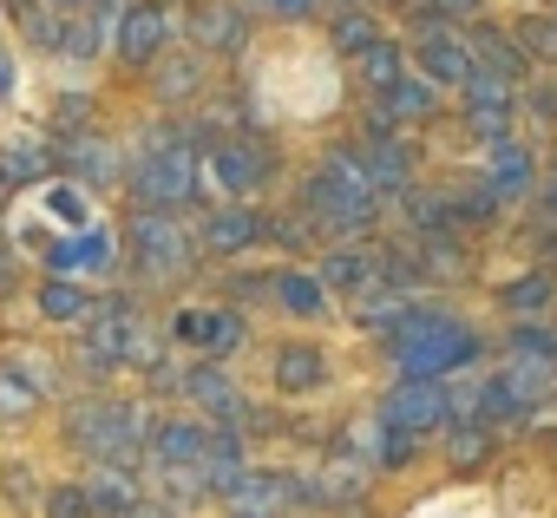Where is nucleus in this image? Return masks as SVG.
Returning <instances> with one entry per match:
<instances>
[{"instance_id":"20e7f679","label":"nucleus","mask_w":557,"mask_h":518,"mask_svg":"<svg viewBox=\"0 0 557 518\" xmlns=\"http://www.w3.org/2000/svg\"><path fill=\"white\" fill-rule=\"evenodd\" d=\"M550 387H557V368H550V361L511 355V361L479 387V414H485L492 427H505V420H531V414L550 400Z\"/></svg>"},{"instance_id":"7c9ffc66","label":"nucleus","mask_w":557,"mask_h":518,"mask_svg":"<svg viewBox=\"0 0 557 518\" xmlns=\"http://www.w3.org/2000/svg\"><path fill=\"white\" fill-rule=\"evenodd\" d=\"M66 158H73V171H79V177H92V184H112V177H119V164H112V145H99V138H79Z\"/></svg>"},{"instance_id":"f03ea898","label":"nucleus","mask_w":557,"mask_h":518,"mask_svg":"<svg viewBox=\"0 0 557 518\" xmlns=\"http://www.w3.org/2000/svg\"><path fill=\"white\" fill-rule=\"evenodd\" d=\"M394 374H420V381H446V374H466L479 361V335L453 316H433V309H407L394 322Z\"/></svg>"},{"instance_id":"79ce46f5","label":"nucleus","mask_w":557,"mask_h":518,"mask_svg":"<svg viewBox=\"0 0 557 518\" xmlns=\"http://www.w3.org/2000/svg\"><path fill=\"white\" fill-rule=\"evenodd\" d=\"M0 92H14V73H8V60H0Z\"/></svg>"},{"instance_id":"72a5a7b5","label":"nucleus","mask_w":557,"mask_h":518,"mask_svg":"<svg viewBox=\"0 0 557 518\" xmlns=\"http://www.w3.org/2000/svg\"><path fill=\"white\" fill-rule=\"evenodd\" d=\"M374 40H381V34H374V21H368L361 8H348V14H335V47H342V53H368Z\"/></svg>"},{"instance_id":"f8f14e48","label":"nucleus","mask_w":557,"mask_h":518,"mask_svg":"<svg viewBox=\"0 0 557 518\" xmlns=\"http://www.w3.org/2000/svg\"><path fill=\"white\" fill-rule=\"evenodd\" d=\"M210 171H216V184L236 190V197H256V190L275 177L269 151H262V145H243V138H223V145L210 151Z\"/></svg>"},{"instance_id":"f257e3e1","label":"nucleus","mask_w":557,"mask_h":518,"mask_svg":"<svg viewBox=\"0 0 557 518\" xmlns=\"http://www.w3.org/2000/svg\"><path fill=\"white\" fill-rule=\"evenodd\" d=\"M302 203H309V217H315L322 230H335V236H361V230H374V217H381V190H374V177H368V164H361L355 151H329V158L302 177Z\"/></svg>"},{"instance_id":"1a4fd4ad","label":"nucleus","mask_w":557,"mask_h":518,"mask_svg":"<svg viewBox=\"0 0 557 518\" xmlns=\"http://www.w3.org/2000/svg\"><path fill=\"white\" fill-rule=\"evenodd\" d=\"M420 73L433 79V86H472V73H479V60H472V40L466 34H453V27H426V40H420Z\"/></svg>"},{"instance_id":"37998d69","label":"nucleus","mask_w":557,"mask_h":518,"mask_svg":"<svg viewBox=\"0 0 557 518\" xmlns=\"http://www.w3.org/2000/svg\"><path fill=\"white\" fill-rule=\"evenodd\" d=\"M322 8H329V0H322ZM342 8H368V0H342Z\"/></svg>"},{"instance_id":"dca6fc26","label":"nucleus","mask_w":557,"mask_h":518,"mask_svg":"<svg viewBox=\"0 0 557 518\" xmlns=\"http://www.w3.org/2000/svg\"><path fill=\"white\" fill-rule=\"evenodd\" d=\"M190 40L203 53H236L249 40V21H243V8H230V0H197L190 8Z\"/></svg>"},{"instance_id":"412c9836","label":"nucleus","mask_w":557,"mask_h":518,"mask_svg":"<svg viewBox=\"0 0 557 518\" xmlns=\"http://www.w3.org/2000/svg\"><path fill=\"white\" fill-rule=\"evenodd\" d=\"M472 40V60H479V73H498V79H524V47H518V34H492V27H479V34H466Z\"/></svg>"},{"instance_id":"c9c22d12","label":"nucleus","mask_w":557,"mask_h":518,"mask_svg":"<svg viewBox=\"0 0 557 518\" xmlns=\"http://www.w3.org/2000/svg\"><path fill=\"white\" fill-rule=\"evenodd\" d=\"M243 14H269V21H309L322 0H236Z\"/></svg>"},{"instance_id":"4be33fe9","label":"nucleus","mask_w":557,"mask_h":518,"mask_svg":"<svg viewBox=\"0 0 557 518\" xmlns=\"http://www.w3.org/2000/svg\"><path fill=\"white\" fill-rule=\"evenodd\" d=\"M275 387L283 394H315V387H329V355L322 348H283L275 355Z\"/></svg>"},{"instance_id":"0eeeda50","label":"nucleus","mask_w":557,"mask_h":518,"mask_svg":"<svg viewBox=\"0 0 557 518\" xmlns=\"http://www.w3.org/2000/svg\"><path fill=\"white\" fill-rule=\"evenodd\" d=\"M381 427L387 433H433V427H446V387L440 381H420V374H400L394 381V394H387V407H381Z\"/></svg>"},{"instance_id":"6e6552de","label":"nucleus","mask_w":557,"mask_h":518,"mask_svg":"<svg viewBox=\"0 0 557 518\" xmlns=\"http://www.w3.org/2000/svg\"><path fill=\"white\" fill-rule=\"evenodd\" d=\"M511 112H518V86L498 79V73H472V86H466V125H472L485 145L511 132Z\"/></svg>"},{"instance_id":"c03bdc74","label":"nucleus","mask_w":557,"mask_h":518,"mask_svg":"<svg viewBox=\"0 0 557 518\" xmlns=\"http://www.w3.org/2000/svg\"><path fill=\"white\" fill-rule=\"evenodd\" d=\"M0 276H8V249H0Z\"/></svg>"},{"instance_id":"6ab92c4d","label":"nucleus","mask_w":557,"mask_h":518,"mask_svg":"<svg viewBox=\"0 0 557 518\" xmlns=\"http://www.w3.org/2000/svg\"><path fill=\"white\" fill-rule=\"evenodd\" d=\"M485 190L498 203H518L531 190V151L511 145V138H492V151H485Z\"/></svg>"},{"instance_id":"b1692460","label":"nucleus","mask_w":557,"mask_h":518,"mask_svg":"<svg viewBox=\"0 0 557 518\" xmlns=\"http://www.w3.org/2000/svg\"><path fill=\"white\" fill-rule=\"evenodd\" d=\"M275 303H283L289 316H302V322H315L329 309V283L315 270H275Z\"/></svg>"},{"instance_id":"4468645a","label":"nucleus","mask_w":557,"mask_h":518,"mask_svg":"<svg viewBox=\"0 0 557 518\" xmlns=\"http://www.w3.org/2000/svg\"><path fill=\"white\" fill-rule=\"evenodd\" d=\"M243 518H283L296 505V479L289 472H243L230 492H223Z\"/></svg>"},{"instance_id":"393cba45","label":"nucleus","mask_w":557,"mask_h":518,"mask_svg":"<svg viewBox=\"0 0 557 518\" xmlns=\"http://www.w3.org/2000/svg\"><path fill=\"white\" fill-rule=\"evenodd\" d=\"M92 296L79 289V283H66V276H53V283H40V316L47 322H92Z\"/></svg>"},{"instance_id":"ea45409f","label":"nucleus","mask_w":557,"mask_h":518,"mask_svg":"<svg viewBox=\"0 0 557 518\" xmlns=\"http://www.w3.org/2000/svg\"><path fill=\"white\" fill-rule=\"evenodd\" d=\"M125 518H177V505H158V498H138Z\"/></svg>"},{"instance_id":"49530a36","label":"nucleus","mask_w":557,"mask_h":518,"mask_svg":"<svg viewBox=\"0 0 557 518\" xmlns=\"http://www.w3.org/2000/svg\"><path fill=\"white\" fill-rule=\"evenodd\" d=\"M550 210H557V184H550Z\"/></svg>"},{"instance_id":"bb28decb","label":"nucleus","mask_w":557,"mask_h":518,"mask_svg":"<svg viewBox=\"0 0 557 518\" xmlns=\"http://www.w3.org/2000/svg\"><path fill=\"white\" fill-rule=\"evenodd\" d=\"M361 164H368V177H374V190H407V164H413V158H407V145H394L387 132L374 138V151H368Z\"/></svg>"},{"instance_id":"7ed1b4c3","label":"nucleus","mask_w":557,"mask_h":518,"mask_svg":"<svg viewBox=\"0 0 557 518\" xmlns=\"http://www.w3.org/2000/svg\"><path fill=\"white\" fill-rule=\"evenodd\" d=\"M197 184H203L197 151H190V138H177V132H164V138L138 158V171H132V190H138V203H151V210H184V203H197Z\"/></svg>"},{"instance_id":"c85d7f7f","label":"nucleus","mask_w":557,"mask_h":518,"mask_svg":"<svg viewBox=\"0 0 557 518\" xmlns=\"http://www.w3.org/2000/svg\"><path fill=\"white\" fill-rule=\"evenodd\" d=\"M53 171V151L34 138H21V145H8V151H0V184H34V177H47Z\"/></svg>"},{"instance_id":"f3484780","label":"nucleus","mask_w":557,"mask_h":518,"mask_svg":"<svg viewBox=\"0 0 557 518\" xmlns=\"http://www.w3.org/2000/svg\"><path fill=\"white\" fill-rule=\"evenodd\" d=\"M315 276L329 283V296H368V289L381 283V256L361 249V243H348V249H329V256H322Z\"/></svg>"},{"instance_id":"e433bc0d","label":"nucleus","mask_w":557,"mask_h":518,"mask_svg":"<svg viewBox=\"0 0 557 518\" xmlns=\"http://www.w3.org/2000/svg\"><path fill=\"white\" fill-rule=\"evenodd\" d=\"M479 0H420V21L426 27H453V21H472Z\"/></svg>"},{"instance_id":"c756f323","label":"nucleus","mask_w":557,"mask_h":518,"mask_svg":"<svg viewBox=\"0 0 557 518\" xmlns=\"http://www.w3.org/2000/svg\"><path fill=\"white\" fill-rule=\"evenodd\" d=\"M355 60H361V79H368L374 92H387V86H400V79H407V53H400L394 40H374V47H368V53H355Z\"/></svg>"},{"instance_id":"39448f33","label":"nucleus","mask_w":557,"mask_h":518,"mask_svg":"<svg viewBox=\"0 0 557 518\" xmlns=\"http://www.w3.org/2000/svg\"><path fill=\"white\" fill-rule=\"evenodd\" d=\"M66 427H73V446H86L106 466L138 459V407H125V400H86V407H73Z\"/></svg>"},{"instance_id":"5701e85b","label":"nucleus","mask_w":557,"mask_h":518,"mask_svg":"<svg viewBox=\"0 0 557 518\" xmlns=\"http://www.w3.org/2000/svg\"><path fill=\"white\" fill-rule=\"evenodd\" d=\"M374 99H381V125H426L433 119V79H400Z\"/></svg>"},{"instance_id":"f704fd0d","label":"nucleus","mask_w":557,"mask_h":518,"mask_svg":"<svg viewBox=\"0 0 557 518\" xmlns=\"http://www.w3.org/2000/svg\"><path fill=\"white\" fill-rule=\"evenodd\" d=\"M47 518H99V511H92V492L86 485H53Z\"/></svg>"},{"instance_id":"4c0bfd02","label":"nucleus","mask_w":557,"mask_h":518,"mask_svg":"<svg viewBox=\"0 0 557 518\" xmlns=\"http://www.w3.org/2000/svg\"><path fill=\"white\" fill-rule=\"evenodd\" d=\"M197 79H203V73H197V60H184V66H164V73H158V92H164V99H184Z\"/></svg>"},{"instance_id":"2f4dec72","label":"nucleus","mask_w":557,"mask_h":518,"mask_svg":"<svg viewBox=\"0 0 557 518\" xmlns=\"http://www.w3.org/2000/svg\"><path fill=\"white\" fill-rule=\"evenodd\" d=\"M518 47L531 60H557V14H524L518 21Z\"/></svg>"},{"instance_id":"aec40b11","label":"nucleus","mask_w":557,"mask_h":518,"mask_svg":"<svg viewBox=\"0 0 557 518\" xmlns=\"http://www.w3.org/2000/svg\"><path fill=\"white\" fill-rule=\"evenodd\" d=\"M151 453L164 459V466H203V453H210V427L203 420H158V433H151Z\"/></svg>"},{"instance_id":"a19ab883","label":"nucleus","mask_w":557,"mask_h":518,"mask_svg":"<svg viewBox=\"0 0 557 518\" xmlns=\"http://www.w3.org/2000/svg\"><path fill=\"white\" fill-rule=\"evenodd\" d=\"M531 106H537V119H557V86H537Z\"/></svg>"},{"instance_id":"a878e982","label":"nucleus","mask_w":557,"mask_h":518,"mask_svg":"<svg viewBox=\"0 0 557 518\" xmlns=\"http://www.w3.org/2000/svg\"><path fill=\"white\" fill-rule=\"evenodd\" d=\"M550 296H557V276H550V270H531V276H518V283L498 289V303H505L511 316H544Z\"/></svg>"},{"instance_id":"9d476101","label":"nucleus","mask_w":557,"mask_h":518,"mask_svg":"<svg viewBox=\"0 0 557 518\" xmlns=\"http://www.w3.org/2000/svg\"><path fill=\"white\" fill-rule=\"evenodd\" d=\"M164 40H171V21H164L158 0H138V8L119 14V60L125 66H158Z\"/></svg>"},{"instance_id":"ddd939ff","label":"nucleus","mask_w":557,"mask_h":518,"mask_svg":"<svg viewBox=\"0 0 557 518\" xmlns=\"http://www.w3.org/2000/svg\"><path fill=\"white\" fill-rule=\"evenodd\" d=\"M171 335H177L184 348L230 355V348L243 342V316H230V309H177V316H171Z\"/></svg>"},{"instance_id":"a211bd4d","label":"nucleus","mask_w":557,"mask_h":518,"mask_svg":"<svg viewBox=\"0 0 557 518\" xmlns=\"http://www.w3.org/2000/svg\"><path fill=\"white\" fill-rule=\"evenodd\" d=\"M47 270L53 276H106L112 270V236L106 230H79V236L53 243L47 249Z\"/></svg>"},{"instance_id":"a18cd8bd","label":"nucleus","mask_w":557,"mask_h":518,"mask_svg":"<svg viewBox=\"0 0 557 518\" xmlns=\"http://www.w3.org/2000/svg\"><path fill=\"white\" fill-rule=\"evenodd\" d=\"M60 8H86V0H60Z\"/></svg>"},{"instance_id":"58836bf2","label":"nucleus","mask_w":557,"mask_h":518,"mask_svg":"<svg viewBox=\"0 0 557 518\" xmlns=\"http://www.w3.org/2000/svg\"><path fill=\"white\" fill-rule=\"evenodd\" d=\"M47 203H53V210H60V223H79V230H86V217H92V210H86V197H79V190H47Z\"/></svg>"},{"instance_id":"473e14b6","label":"nucleus","mask_w":557,"mask_h":518,"mask_svg":"<svg viewBox=\"0 0 557 518\" xmlns=\"http://www.w3.org/2000/svg\"><path fill=\"white\" fill-rule=\"evenodd\" d=\"M511 355H531V361H550V368H557V329L518 322V329H511Z\"/></svg>"},{"instance_id":"423d86ee","label":"nucleus","mask_w":557,"mask_h":518,"mask_svg":"<svg viewBox=\"0 0 557 518\" xmlns=\"http://www.w3.org/2000/svg\"><path fill=\"white\" fill-rule=\"evenodd\" d=\"M132 256H138V276L145 283H171L190 270V230L171 217V210H138L132 217Z\"/></svg>"},{"instance_id":"9b49d317","label":"nucleus","mask_w":557,"mask_h":518,"mask_svg":"<svg viewBox=\"0 0 557 518\" xmlns=\"http://www.w3.org/2000/svg\"><path fill=\"white\" fill-rule=\"evenodd\" d=\"M177 387L203 407V414H216L223 427H236V420H249V400H243V387L216 368V361H197V368H184L177 374Z\"/></svg>"},{"instance_id":"2eb2a0df","label":"nucleus","mask_w":557,"mask_h":518,"mask_svg":"<svg viewBox=\"0 0 557 518\" xmlns=\"http://www.w3.org/2000/svg\"><path fill=\"white\" fill-rule=\"evenodd\" d=\"M269 236V217L256 203H230V210H210L203 217V249L216 256H236V249H256Z\"/></svg>"},{"instance_id":"cd10ccee","label":"nucleus","mask_w":557,"mask_h":518,"mask_svg":"<svg viewBox=\"0 0 557 518\" xmlns=\"http://www.w3.org/2000/svg\"><path fill=\"white\" fill-rule=\"evenodd\" d=\"M86 492H92V511H99V518H125V511L138 505V485H132V472H125V466L99 472V479H92Z\"/></svg>"}]
</instances>
